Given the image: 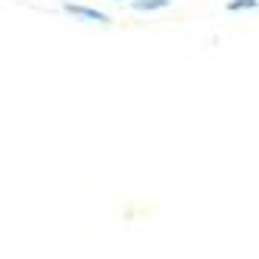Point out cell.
<instances>
[{
	"label": "cell",
	"instance_id": "6da1fadb",
	"mask_svg": "<svg viewBox=\"0 0 259 259\" xmlns=\"http://www.w3.org/2000/svg\"><path fill=\"white\" fill-rule=\"evenodd\" d=\"M63 13L75 16V19H84V22H97V25H113V19H109L106 13L94 10V7H81V4H63Z\"/></svg>",
	"mask_w": 259,
	"mask_h": 259
},
{
	"label": "cell",
	"instance_id": "7a4b0ae2",
	"mask_svg": "<svg viewBox=\"0 0 259 259\" xmlns=\"http://www.w3.org/2000/svg\"><path fill=\"white\" fill-rule=\"evenodd\" d=\"M135 13H156V10H169L172 0H132Z\"/></svg>",
	"mask_w": 259,
	"mask_h": 259
},
{
	"label": "cell",
	"instance_id": "3957f363",
	"mask_svg": "<svg viewBox=\"0 0 259 259\" xmlns=\"http://www.w3.org/2000/svg\"><path fill=\"white\" fill-rule=\"evenodd\" d=\"M256 4H259V0H231L228 10H231V13H240V10H256Z\"/></svg>",
	"mask_w": 259,
	"mask_h": 259
},
{
	"label": "cell",
	"instance_id": "277c9868",
	"mask_svg": "<svg viewBox=\"0 0 259 259\" xmlns=\"http://www.w3.org/2000/svg\"><path fill=\"white\" fill-rule=\"evenodd\" d=\"M116 4H119V0H116Z\"/></svg>",
	"mask_w": 259,
	"mask_h": 259
}]
</instances>
